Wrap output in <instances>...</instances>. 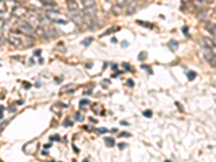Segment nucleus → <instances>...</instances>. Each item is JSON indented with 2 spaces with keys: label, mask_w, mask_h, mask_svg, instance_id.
I'll use <instances>...</instances> for the list:
<instances>
[{
  "label": "nucleus",
  "mask_w": 216,
  "mask_h": 162,
  "mask_svg": "<svg viewBox=\"0 0 216 162\" xmlns=\"http://www.w3.org/2000/svg\"><path fill=\"white\" fill-rule=\"evenodd\" d=\"M18 28H20V30H21L23 34H25L26 36H33L34 34H35L34 33L33 26L30 24H28V23H25V22L20 23V24H18Z\"/></svg>",
  "instance_id": "1"
},
{
  "label": "nucleus",
  "mask_w": 216,
  "mask_h": 162,
  "mask_svg": "<svg viewBox=\"0 0 216 162\" xmlns=\"http://www.w3.org/2000/svg\"><path fill=\"white\" fill-rule=\"evenodd\" d=\"M27 12H28V10L25 7L18 6L15 7V8H13V10H12V15L16 16V18H23V16H25L27 14Z\"/></svg>",
  "instance_id": "2"
},
{
  "label": "nucleus",
  "mask_w": 216,
  "mask_h": 162,
  "mask_svg": "<svg viewBox=\"0 0 216 162\" xmlns=\"http://www.w3.org/2000/svg\"><path fill=\"white\" fill-rule=\"evenodd\" d=\"M200 45L205 49H214L216 47L215 42L211 39V38H209V37H202V38H200Z\"/></svg>",
  "instance_id": "3"
},
{
  "label": "nucleus",
  "mask_w": 216,
  "mask_h": 162,
  "mask_svg": "<svg viewBox=\"0 0 216 162\" xmlns=\"http://www.w3.org/2000/svg\"><path fill=\"white\" fill-rule=\"evenodd\" d=\"M8 42H9L11 45L15 47V48H18V47H21L22 45V40L16 38V37H10V38H8Z\"/></svg>",
  "instance_id": "4"
},
{
  "label": "nucleus",
  "mask_w": 216,
  "mask_h": 162,
  "mask_svg": "<svg viewBox=\"0 0 216 162\" xmlns=\"http://www.w3.org/2000/svg\"><path fill=\"white\" fill-rule=\"evenodd\" d=\"M205 29H206L212 36L216 37V24H214V23H207V24L205 25Z\"/></svg>",
  "instance_id": "5"
},
{
  "label": "nucleus",
  "mask_w": 216,
  "mask_h": 162,
  "mask_svg": "<svg viewBox=\"0 0 216 162\" xmlns=\"http://www.w3.org/2000/svg\"><path fill=\"white\" fill-rule=\"evenodd\" d=\"M82 13L86 15H89V16H93V15H95V13H96V7H95V4H94V6L84 8V11H83Z\"/></svg>",
  "instance_id": "6"
},
{
  "label": "nucleus",
  "mask_w": 216,
  "mask_h": 162,
  "mask_svg": "<svg viewBox=\"0 0 216 162\" xmlns=\"http://www.w3.org/2000/svg\"><path fill=\"white\" fill-rule=\"evenodd\" d=\"M67 8H68V10L71 11V12L78 11V4L75 0H67Z\"/></svg>",
  "instance_id": "7"
},
{
  "label": "nucleus",
  "mask_w": 216,
  "mask_h": 162,
  "mask_svg": "<svg viewBox=\"0 0 216 162\" xmlns=\"http://www.w3.org/2000/svg\"><path fill=\"white\" fill-rule=\"evenodd\" d=\"M82 13L81 14H74V15H69V18L72 20V21L76 23V24H78V25H80V24H82V22H83V20H82Z\"/></svg>",
  "instance_id": "8"
},
{
  "label": "nucleus",
  "mask_w": 216,
  "mask_h": 162,
  "mask_svg": "<svg viewBox=\"0 0 216 162\" xmlns=\"http://www.w3.org/2000/svg\"><path fill=\"white\" fill-rule=\"evenodd\" d=\"M135 10H136V2H131L130 4L127 7V14L131 15L132 13L135 12Z\"/></svg>",
  "instance_id": "9"
},
{
  "label": "nucleus",
  "mask_w": 216,
  "mask_h": 162,
  "mask_svg": "<svg viewBox=\"0 0 216 162\" xmlns=\"http://www.w3.org/2000/svg\"><path fill=\"white\" fill-rule=\"evenodd\" d=\"M36 31H37V35H38L40 38H43V39H45L48 37L47 35V31H45L42 27H37V29H36Z\"/></svg>",
  "instance_id": "10"
},
{
  "label": "nucleus",
  "mask_w": 216,
  "mask_h": 162,
  "mask_svg": "<svg viewBox=\"0 0 216 162\" xmlns=\"http://www.w3.org/2000/svg\"><path fill=\"white\" fill-rule=\"evenodd\" d=\"M121 11H122V7L117 4V3H116L115 6L113 7V9H111V12H113L115 15H119L121 13Z\"/></svg>",
  "instance_id": "11"
},
{
  "label": "nucleus",
  "mask_w": 216,
  "mask_h": 162,
  "mask_svg": "<svg viewBox=\"0 0 216 162\" xmlns=\"http://www.w3.org/2000/svg\"><path fill=\"white\" fill-rule=\"evenodd\" d=\"M81 1H82V4L84 6V8H88V7L95 4V0H81Z\"/></svg>",
  "instance_id": "12"
},
{
  "label": "nucleus",
  "mask_w": 216,
  "mask_h": 162,
  "mask_svg": "<svg viewBox=\"0 0 216 162\" xmlns=\"http://www.w3.org/2000/svg\"><path fill=\"white\" fill-rule=\"evenodd\" d=\"M39 1H40V2H41L45 8H48V7H50V6H52V4L55 3L54 0H39Z\"/></svg>",
  "instance_id": "13"
},
{
  "label": "nucleus",
  "mask_w": 216,
  "mask_h": 162,
  "mask_svg": "<svg viewBox=\"0 0 216 162\" xmlns=\"http://www.w3.org/2000/svg\"><path fill=\"white\" fill-rule=\"evenodd\" d=\"M105 142H106L107 146H109V147H113V145H115V139L111 137H106L105 138Z\"/></svg>",
  "instance_id": "14"
},
{
  "label": "nucleus",
  "mask_w": 216,
  "mask_h": 162,
  "mask_svg": "<svg viewBox=\"0 0 216 162\" xmlns=\"http://www.w3.org/2000/svg\"><path fill=\"white\" fill-rule=\"evenodd\" d=\"M169 45L171 47L172 50H176L178 47V43H177V41H175V40H171V41L169 42Z\"/></svg>",
  "instance_id": "15"
},
{
  "label": "nucleus",
  "mask_w": 216,
  "mask_h": 162,
  "mask_svg": "<svg viewBox=\"0 0 216 162\" xmlns=\"http://www.w3.org/2000/svg\"><path fill=\"white\" fill-rule=\"evenodd\" d=\"M210 64H211V66L216 67V54H214V55H211Z\"/></svg>",
  "instance_id": "16"
},
{
  "label": "nucleus",
  "mask_w": 216,
  "mask_h": 162,
  "mask_svg": "<svg viewBox=\"0 0 216 162\" xmlns=\"http://www.w3.org/2000/svg\"><path fill=\"white\" fill-rule=\"evenodd\" d=\"M187 78H188V80H193V79L195 78V72H189L188 74H187Z\"/></svg>",
  "instance_id": "17"
},
{
  "label": "nucleus",
  "mask_w": 216,
  "mask_h": 162,
  "mask_svg": "<svg viewBox=\"0 0 216 162\" xmlns=\"http://www.w3.org/2000/svg\"><path fill=\"white\" fill-rule=\"evenodd\" d=\"M92 40H93V38H92V37H89V38H86L84 41H82V45H86V47H88V45H89L90 43L92 42Z\"/></svg>",
  "instance_id": "18"
},
{
  "label": "nucleus",
  "mask_w": 216,
  "mask_h": 162,
  "mask_svg": "<svg viewBox=\"0 0 216 162\" xmlns=\"http://www.w3.org/2000/svg\"><path fill=\"white\" fill-rule=\"evenodd\" d=\"M75 119H76L77 121H82L83 120V116L80 114V112H76V114H75Z\"/></svg>",
  "instance_id": "19"
},
{
  "label": "nucleus",
  "mask_w": 216,
  "mask_h": 162,
  "mask_svg": "<svg viewBox=\"0 0 216 162\" xmlns=\"http://www.w3.org/2000/svg\"><path fill=\"white\" fill-rule=\"evenodd\" d=\"M90 104V102L88 101V99H82L81 102H80V107L81 108H83L84 106H86V105H89Z\"/></svg>",
  "instance_id": "20"
},
{
  "label": "nucleus",
  "mask_w": 216,
  "mask_h": 162,
  "mask_svg": "<svg viewBox=\"0 0 216 162\" xmlns=\"http://www.w3.org/2000/svg\"><path fill=\"white\" fill-rule=\"evenodd\" d=\"M146 55H147V53H146V52H141V53H139V55H138V60L139 61L145 60V58H146Z\"/></svg>",
  "instance_id": "21"
},
{
  "label": "nucleus",
  "mask_w": 216,
  "mask_h": 162,
  "mask_svg": "<svg viewBox=\"0 0 216 162\" xmlns=\"http://www.w3.org/2000/svg\"><path fill=\"white\" fill-rule=\"evenodd\" d=\"M143 115H144L146 118H150L151 116H152V112H151V110H145L143 112Z\"/></svg>",
  "instance_id": "22"
},
{
  "label": "nucleus",
  "mask_w": 216,
  "mask_h": 162,
  "mask_svg": "<svg viewBox=\"0 0 216 162\" xmlns=\"http://www.w3.org/2000/svg\"><path fill=\"white\" fill-rule=\"evenodd\" d=\"M54 23H57V24H62V25L67 24V22L64 21V20H62V18H57V20H55V21H54Z\"/></svg>",
  "instance_id": "23"
},
{
  "label": "nucleus",
  "mask_w": 216,
  "mask_h": 162,
  "mask_svg": "<svg viewBox=\"0 0 216 162\" xmlns=\"http://www.w3.org/2000/svg\"><path fill=\"white\" fill-rule=\"evenodd\" d=\"M6 3H4V1L3 0H1V9H0V12L1 13H3V12H6Z\"/></svg>",
  "instance_id": "24"
},
{
  "label": "nucleus",
  "mask_w": 216,
  "mask_h": 162,
  "mask_svg": "<svg viewBox=\"0 0 216 162\" xmlns=\"http://www.w3.org/2000/svg\"><path fill=\"white\" fill-rule=\"evenodd\" d=\"M116 29H118V27H113V28H110V29H107V31L104 34L103 36H105V35H109V34L113 33V30H116Z\"/></svg>",
  "instance_id": "25"
},
{
  "label": "nucleus",
  "mask_w": 216,
  "mask_h": 162,
  "mask_svg": "<svg viewBox=\"0 0 216 162\" xmlns=\"http://www.w3.org/2000/svg\"><path fill=\"white\" fill-rule=\"evenodd\" d=\"M136 23H138L139 25H143V26H146V27H151V25H150V24H147V22L136 21Z\"/></svg>",
  "instance_id": "26"
},
{
  "label": "nucleus",
  "mask_w": 216,
  "mask_h": 162,
  "mask_svg": "<svg viewBox=\"0 0 216 162\" xmlns=\"http://www.w3.org/2000/svg\"><path fill=\"white\" fill-rule=\"evenodd\" d=\"M125 3H127V0H117V4H119V6H125Z\"/></svg>",
  "instance_id": "27"
},
{
  "label": "nucleus",
  "mask_w": 216,
  "mask_h": 162,
  "mask_svg": "<svg viewBox=\"0 0 216 162\" xmlns=\"http://www.w3.org/2000/svg\"><path fill=\"white\" fill-rule=\"evenodd\" d=\"M72 123H71V121L69 120V118H66V120L64 121V126H70Z\"/></svg>",
  "instance_id": "28"
},
{
  "label": "nucleus",
  "mask_w": 216,
  "mask_h": 162,
  "mask_svg": "<svg viewBox=\"0 0 216 162\" xmlns=\"http://www.w3.org/2000/svg\"><path fill=\"white\" fill-rule=\"evenodd\" d=\"M50 139L51 141H59V135H52V136H50Z\"/></svg>",
  "instance_id": "29"
},
{
  "label": "nucleus",
  "mask_w": 216,
  "mask_h": 162,
  "mask_svg": "<svg viewBox=\"0 0 216 162\" xmlns=\"http://www.w3.org/2000/svg\"><path fill=\"white\" fill-rule=\"evenodd\" d=\"M106 132H107V129H104V128L96 130V133H98V134H102V133H106Z\"/></svg>",
  "instance_id": "30"
},
{
  "label": "nucleus",
  "mask_w": 216,
  "mask_h": 162,
  "mask_svg": "<svg viewBox=\"0 0 216 162\" xmlns=\"http://www.w3.org/2000/svg\"><path fill=\"white\" fill-rule=\"evenodd\" d=\"M71 88H74V85H71V84H70V85H67V87L63 88V89H62V91H68L69 89H71Z\"/></svg>",
  "instance_id": "31"
},
{
  "label": "nucleus",
  "mask_w": 216,
  "mask_h": 162,
  "mask_svg": "<svg viewBox=\"0 0 216 162\" xmlns=\"http://www.w3.org/2000/svg\"><path fill=\"white\" fill-rule=\"evenodd\" d=\"M120 136H127V137H129V136H131V134L129 132H122Z\"/></svg>",
  "instance_id": "32"
},
{
  "label": "nucleus",
  "mask_w": 216,
  "mask_h": 162,
  "mask_svg": "<svg viewBox=\"0 0 216 162\" xmlns=\"http://www.w3.org/2000/svg\"><path fill=\"white\" fill-rule=\"evenodd\" d=\"M127 85H129V87H133V85H134L133 81L131 80V79H129V80H127Z\"/></svg>",
  "instance_id": "33"
},
{
  "label": "nucleus",
  "mask_w": 216,
  "mask_h": 162,
  "mask_svg": "<svg viewBox=\"0 0 216 162\" xmlns=\"http://www.w3.org/2000/svg\"><path fill=\"white\" fill-rule=\"evenodd\" d=\"M123 68H124L125 69V70H130V66H129V64H123Z\"/></svg>",
  "instance_id": "34"
},
{
  "label": "nucleus",
  "mask_w": 216,
  "mask_h": 162,
  "mask_svg": "<svg viewBox=\"0 0 216 162\" xmlns=\"http://www.w3.org/2000/svg\"><path fill=\"white\" fill-rule=\"evenodd\" d=\"M23 84H24V88H25V89H28V88H30V84L28 83V82H23Z\"/></svg>",
  "instance_id": "35"
},
{
  "label": "nucleus",
  "mask_w": 216,
  "mask_h": 162,
  "mask_svg": "<svg viewBox=\"0 0 216 162\" xmlns=\"http://www.w3.org/2000/svg\"><path fill=\"white\" fill-rule=\"evenodd\" d=\"M118 146H119V148H120V149H122V148L125 147V143H120V144H119Z\"/></svg>",
  "instance_id": "36"
},
{
  "label": "nucleus",
  "mask_w": 216,
  "mask_h": 162,
  "mask_svg": "<svg viewBox=\"0 0 216 162\" xmlns=\"http://www.w3.org/2000/svg\"><path fill=\"white\" fill-rule=\"evenodd\" d=\"M9 111H10V112H14V111H15V108L12 107V106H10V107H9Z\"/></svg>",
  "instance_id": "37"
},
{
  "label": "nucleus",
  "mask_w": 216,
  "mask_h": 162,
  "mask_svg": "<svg viewBox=\"0 0 216 162\" xmlns=\"http://www.w3.org/2000/svg\"><path fill=\"white\" fill-rule=\"evenodd\" d=\"M121 45H122V47H123V48H124V47H127V45H129V43H127V41H123V42H122V43H121Z\"/></svg>",
  "instance_id": "38"
},
{
  "label": "nucleus",
  "mask_w": 216,
  "mask_h": 162,
  "mask_svg": "<svg viewBox=\"0 0 216 162\" xmlns=\"http://www.w3.org/2000/svg\"><path fill=\"white\" fill-rule=\"evenodd\" d=\"M52 146V144H45V148H50Z\"/></svg>",
  "instance_id": "39"
},
{
  "label": "nucleus",
  "mask_w": 216,
  "mask_h": 162,
  "mask_svg": "<svg viewBox=\"0 0 216 162\" xmlns=\"http://www.w3.org/2000/svg\"><path fill=\"white\" fill-rule=\"evenodd\" d=\"M121 124H129L127 121H121Z\"/></svg>",
  "instance_id": "40"
},
{
  "label": "nucleus",
  "mask_w": 216,
  "mask_h": 162,
  "mask_svg": "<svg viewBox=\"0 0 216 162\" xmlns=\"http://www.w3.org/2000/svg\"><path fill=\"white\" fill-rule=\"evenodd\" d=\"M40 85H41V84H40V82H37V84H36V87L38 88V87H40Z\"/></svg>",
  "instance_id": "41"
},
{
  "label": "nucleus",
  "mask_w": 216,
  "mask_h": 162,
  "mask_svg": "<svg viewBox=\"0 0 216 162\" xmlns=\"http://www.w3.org/2000/svg\"><path fill=\"white\" fill-rule=\"evenodd\" d=\"M206 1H207V2H209V3H211V2H213V0H206Z\"/></svg>",
  "instance_id": "42"
}]
</instances>
